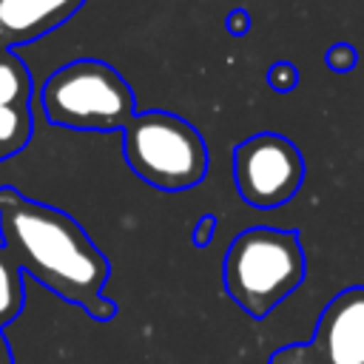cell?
I'll list each match as a JSON object with an SVG mask.
<instances>
[{"label":"cell","instance_id":"1","mask_svg":"<svg viewBox=\"0 0 364 364\" xmlns=\"http://www.w3.org/2000/svg\"><path fill=\"white\" fill-rule=\"evenodd\" d=\"M0 242L26 276L63 301L82 307L97 321L117 316V304L102 296L111 264L65 210L0 185Z\"/></svg>","mask_w":364,"mask_h":364},{"label":"cell","instance_id":"2","mask_svg":"<svg viewBox=\"0 0 364 364\" xmlns=\"http://www.w3.org/2000/svg\"><path fill=\"white\" fill-rule=\"evenodd\" d=\"M304 273L307 262L299 233L270 225L242 230L222 259L225 293L250 318H264L279 307L304 282Z\"/></svg>","mask_w":364,"mask_h":364},{"label":"cell","instance_id":"3","mask_svg":"<svg viewBox=\"0 0 364 364\" xmlns=\"http://www.w3.org/2000/svg\"><path fill=\"white\" fill-rule=\"evenodd\" d=\"M40 105L51 125L71 131H122L136 114L128 80L102 60H71L48 74Z\"/></svg>","mask_w":364,"mask_h":364},{"label":"cell","instance_id":"4","mask_svg":"<svg viewBox=\"0 0 364 364\" xmlns=\"http://www.w3.org/2000/svg\"><path fill=\"white\" fill-rule=\"evenodd\" d=\"M128 168L159 191H191L208 173L202 134L171 111H136L122 128Z\"/></svg>","mask_w":364,"mask_h":364},{"label":"cell","instance_id":"5","mask_svg":"<svg viewBox=\"0 0 364 364\" xmlns=\"http://www.w3.org/2000/svg\"><path fill=\"white\" fill-rule=\"evenodd\" d=\"M233 179L239 196L259 210L287 205L304 182V156L282 134L262 131L233 151Z\"/></svg>","mask_w":364,"mask_h":364},{"label":"cell","instance_id":"6","mask_svg":"<svg viewBox=\"0 0 364 364\" xmlns=\"http://www.w3.org/2000/svg\"><path fill=\"white\" fill-rule=\"evenodd\" d=\"M270 364H364V284L336 293L310 344L282 347Z\"/></svg>","mask_w":364,"mask_h":364},{"label":"cell","instance_id":"7","mask_svg":"<svg viewBox=\"0 0 364 364\" xmlns=\"http://www.w3.org/2000/svg\"><path fill=\"white\" fill-rule=\"evenodd\" d=\"M85 0H0V48L46 37L71 20Z\"/></svg>","mask_w":364,"mask_h":364},{"label":"cell","instance_id":"8","mask_svg":"<svg viewBox=\"0 0 364 364\" xmlns=\"http://www.w3.org/2000/svg\"><path fill=\"white\" fill-rule=\"evenodd\" d=\"M23 270L0 242V330L11 324L26 304V284H23Z\"/></svg>","mask_w":364,"mask_h":364},{"label":"cell","instance_id":"9","mask_svg":"<svg viewBox=\"0 0 364 364\" xmlns=\"http://www.w3.org/2000/svg\"><path fill=\"white\" fill-rule=\"evenodd\" d=\"M34 131L31 105H0V162L17 156Z\"/></svg>","mask_w":364,"mask_h":364},{"label":"cell","instance_id":"10","mask_svg":"<svg viewBox=\"0 0 364 364\" xmlns=\"http://www.w3.org/2000/svg\"><path fill=\"white\" fill-rule=\"evenodd\" d=\"M0 105H31V74L14 48H0Z\"/></svg>","mask_w":364,"mask_h":364},{"label":"cell","instance_id":"11","mask_svg":"<svg viewBox=\"0 0 364 364\" xmlns=\"http://www.w3.org/2000/svg\"><path fill=\"white\" fill-rule=\"evenodd\" d=\"M296 82H299V71L290 63H276L267 71V85L276 88V91H282V94L290 91V88H296Z\"/></svg>","mask_w":364,"mask_h":364},{"label":"cell","instance_id":"12","mask_svg":"<svg viewBox=\"0 0 364 364\" xmlns=\"http://www.w3.org/2000/svg\"><path fill=\"white\" fill-rule=\"evenodd\" d=\"M327 65H330L333 71H338V74L350 71V68L355 65V48H353L350 43H336V46H330V48H327Z\"/></svg>","mask_w":364,"mask_h":364},{"label":"cell","instance_id":"13","mask_svg":"<svg viewBox=\"0 0 364 364\" xmlns=\"http://www.w3.org/2000/svg\"><path fill=\"white\" fill-rule=\"evenodd\" d=\"M247 26H250V20H247V14H245L242 9H236V11L228 17V28H230L233 34H245Z\"/></svg>","mask_w":364,"mask_h":364},{"label":"cell","instance_id":"14","mask_svg":"<svg viewBox=\"0 0 364 364\" xmlns=\"http://www.w3.org/2000/svg\"><path fill=\"white\" fill-rule=\"evenodd\" d=\"M196 228H199V230H196L193 242H196V245H208V242H210V236H213V216L199 219V225H196Z\"/></svg>","mask_w":364,"mask_h":364},{"label":"cell","instance_id":"15","mask_svg":"<svg viewBox=\"0 0 364 364\" xmlns=\"http://www.w3.org/2000/svg\"><path fill=\"white\" fill-rule=\"evenodd\" d=\"M0 364H14V355H11V347L3 336V330H0Z\"/></svg>","mask_w":364,"mask_h":364}]
</instances>
